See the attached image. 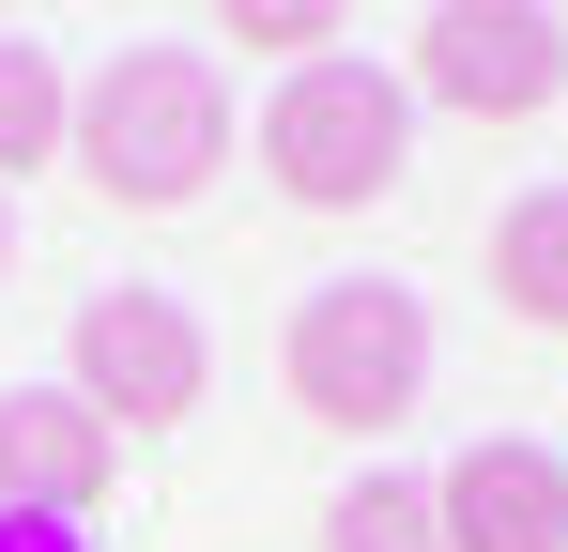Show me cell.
<instances>
[{
  "instance_id": "cell-1",
  "label": "cell",
  "mask_w": 568,
  "mask_h": 552,
  "mask_svg": "<svg viewBox=\"0 0 568 552\" xmlns=\"http://www.w3.org/2000/svg\"><path fill=\"white\" fill-rule=\"evenodd\" d=\"M62 154L123 215H185L200 184L231 170V78L200 47H108L93 92H78V123H62Z\"/></svg>"
},
{
  "instance_id": "cell-2",
  "label": "cell",
  "mask_w": 568,
  "mask_h": 552,
  "mask_svg": "<svg viewBox=\"0 0 568 552\" xmlns=\"http://www.w3.org/2000/svg\"><path fill=\"white\" fill-rule=\"evenodd\" d=\"M399 154H415V92L384 78V62H354V47L292 62L277 108H262V170H277L292 215H354V200H384Z\"/></svg>"
},
{
  "instance_id": "cell-3",
  "label": "cell",
  "mask_w": 568,
  "mask_h": 552,
  "mask_svg": "<svg viewBox=\"0 0 568 552\" xmlns=\"http://www.w3.org/2000/svg\"><path fill=\"white\" fill-rule=\"evenodd\" d=\"M277 384H292V415H323V430H399L430 399V307L399 276H323L292 307V338H277Z\"/></svg>"
},
{
  "instance_id": "cell-4",
  "label": "cell",
  "mask_w": 568,
  "mask_h": 552,
  "mask_svg": "<svg viewBox=\"0 0 568 552\" xmlns=\"http://www.w3.org/2000/svg\"><path fill=\"white\" fill-rule=\"evenodd\" d=\"M430 108H476V123H538L568 92V31L538 0H430V31H415V78Z\"/></svg>"
},
{
  "instance_id": "cell-5",
  "label": "cell",
  "mask_w": 568,
  "mask_h": 552,
  "mask_svg": "<svg viewBox=\"0 0 568 552\" xmlns=\"http://www.w3.org/2000/svg\"><path fill=\"white\" fill-rule=\"evenodd\" d=\"M200 384H215V354H200V323L170 307V292H93L78 307V399H93L108 430H185Z\"/></svg>"
},
{
  "instance_id": "cell-6",
  "label": "cell",
  "mask_w": 568,
  "mask_h": 552,
  "mask_svg": "<svg viewBox=\"0 0 568 552\" xmlns=\"http://www.w3.org/2000/svg\"><path fill=\"white\" fill-rule=\"evenodd\" d=\"M108 476H123V430L78 384H0V507L16 522H93Z\"/></svg>"
},
{
  "instance_id": "cell-7",
  "label": "cell",
  "mask_w": 568,
  "mask_h": 552,
  "mask_svg": "<svg viewBox=\"0 0 568 552\" xmlns=\"http://www.w3.org/2000/svg\"><path fill=\"white\" fill-rule=\"evenodd\" d=\"M430 522H446V552H568V460L491 430L430 476Z\"/></svg>"
},
{
  "instance_id": "cell-8",
  "label": "cell",
  "mask_w": 568,
  "mask_h": 552,
  "mask_svg": "<svg viewBox=\"0 0 568 552\" xmlns=\"http://www.w3.org/2000/svg\"><path fill=\"white\" fill-rule=\"evenodd\" d=\"M491 307L538 323V338H568V184H523L491 215Z\"/></svg>"
},
{
  "instance_id": "cell-9",
  "label": "cell",
  "mask_w": 568,
  "mask_h": 552,
  "mask_svg": "<svg viewBox=\"0 0 568 552\" xmlns=\"http://www.w3.org/2000/svg\"><path fill=\"white\" fill-rule=\"evenodd\" d=\"M62 123H78L62 62H47L31 31H0V184H16V170H47V154H62Z\"/></svg>"
},
{
  "instance_id": "cell-10",
  "label": "cell",
  "mask_w": 568,
  "mask_h": 552,
  "mask_svg": "<svg viewBox=\"0 0 568 552\" xmlns=\"http://www.w3.org/2000/svg\"><path fill=\"white\" fill-rule=\"evenodd\" d=\"M323 552H446V522H430L415 476H354V491L323 507Z\"/></svg>"
},
{
  "instance_id": "cell-11",
  "label": "cell",
  "mask_w": 568,
  "mask_h": 552,
  "mask_svg": "<svg viewBox=\"0 0 568 552\" xmlns=\"http://www.w3.org/2000/svg\"><path fill=\"white\" fill-rule=\"evenodd\" d=\"M215 31L262 47V62H323V47L354 31V0H215Z\"/></svg>"
},
{
  "instance_id": "cell-12",
  "label": "cell",
  "mask_w": 568,
  "mask_h": 552,
  "mask_svg": "<svg viewBox=\"0 0 568 552\" xmlns=\"http://www.w3.org/2000/svg\"><path fill=\"white\" fill-rule=\"evenodd\" d=\"M0 552H78V522H16V507H0Z\"/></svg>"
},
{
  "instance_id": "cell-13",
  "label": "cell",
  "mask_w": 568,
  "mask_h": 552,
  "mask_svg": "<svg viewBox=\"0 0 568 552\" xmlns=\"http://www.w3.org/2000/svg\"><path fill=\"white\" fill-rule=\"evenodd\" d=\"M0 262H16V215H0Z\"/></svg>"
},
{
  "instance_id": "cell-14",
  "label": "cell",
  "mask_w": 568,
  "mask_h": 552,
  "mask_svg": "<svg viewBox=\"0 0 568 552\" xmlns=\"http://www.w3.org/2000/svg\"><path fill=\"white\" fill-rule=\"evenodd\" d=\"M538 16H554V0H538Z\"/></svg>"
}]
</instances>
